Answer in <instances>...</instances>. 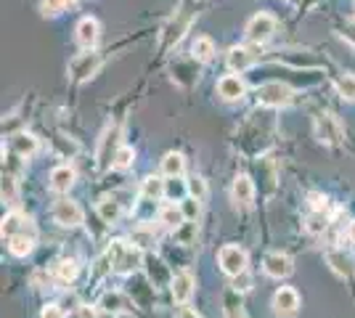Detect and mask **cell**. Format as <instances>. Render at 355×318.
<instances>
[{
    "instance_id": "obj_1",
    "label": "cell",
    "mask_w": 355,
    "mask_h": 318,
    "mask_svg": "<svg viewBox=\"0 0 355 318\" xmlns=\"http://www.w3.org/2000/svg\"><path fill=\"white\" fill-rule=\"evenodd\" d=\"M106 258L114 268V276H133V273L144 271V263H146V252L141 247H135L128 236H117V239H109L104 247Z\"/></svg>"
},
{
    "instance_id": "obj_2",
    "label": "cell",
    "mask_w": 355,
    "mask_h": 318,
    "mask_svg": "<svg viewBox=\"0 0 355 318\" xmlns=\"http://www.w3.org/2000/svg\"><path fill=\"white\" fill-rule=\"evenodd\" d=\"M48 215H51V220L59 228H64V231H74V228L88 226V212H85V207H83L77 199L69 197V194L53 199Z\"/></svg>"
},
{
    "instance_id": "obj_3",
    "label": "cell",
    "mask_w": 355,
    "mask_h": 318,
    "mask_svg": "<svg viewBox=\"0 0 355 318\" xmlns=\"http://www.w3.org/2000/svg\"><path fill=\"white\" fill-rule=\"evenodd\" d=\"M215 263H218V271L231 281V279H236L241 276L244 271H250V252L236 242H228L223 244L220 249H218V255H215Z\"/></svg>"
},
{
    "instance_id": "obj_4",
    "label": "cell",
    "mask_w": 355,
    "mask_h": 318,
    "mask_svg": "<svg viewBox=\"0 0 355 318\" xmlns=\"http://www.w3.org/2000/svg\"><path fill=\"white\" fill-rule=\"evenodd\" d=\"M122 146V127H119V122H109L104 127V133L98 136V143H96V170L98 173H106V170H112V162H114V154L117 149Z\"/></svg>"
},
{
    "instance_id": "obj_5",
    "label": "cell",
    "mask_w": 355,
    "mask_h": 318,
    "mask_svg": "<svg viewBox=\"0 0 355 318\" xmlns=\"http://www.w3.org/2000/svg\"><path fill=\"white\" fill-rule=\"evenodd\" d=\"M313 138H315L321 146H326V149L340 146L342 141H345V127H342L340 117L331 114V112L315 114V120H313Z\"/></svg>"
},
{
    "instance_id": "obj_6",
    "label": "cell",
    "mask_w": 355,
    "mask_h": 318,
    "mask_svg": "<svg viewBox=\"0 0 355 318\" xmlns=\"http://www.w3.org/2000/svg\"><path fill=\"white\" fill-rule=\"evenodd\" d=\"M254 98H257V106L263 109H284L295 101V91L282 80H268L263 85H257Z\"/></svg>"
},
{
    "instance_id": "obj_7",
    "label": "cell",
    "mask_w": 355,
    "mask_h": 318,
    "mask_svg": "<svg viewBox=\"0 0 355 318\" xmlns=\"http://www.w3.org/2000/svg\"><path fill=\"white\" fill-rule=\"evenodd\" d=\"M0 236L3 239H11V236H35L37 239V223L30 212L11 207L0 220Z\"/></svg>"
},
{
    "instance_id": "obj_8",
    "label": "cell",
    "mask_w": 355,
    "mask_h": 318,
    "mask_svg": "<svg viewBox=\"0 0 355 318\" xmlns=\"http://www.w3.org/2000/svg\"><path fill=\"white\" fill-rule=\"evenodd\" d=\"M257 183H254V175L250 173H236L234 181H231V191H228V199L236 210H252L254 202H257Z\"/></svg>"
},
{
    "instance_id": "obj_9",
    "label": "cell",
    "mask_w": 355,
    "mask_h": 318,
    "mask_svg": "<svg viewBox=\"0 0 355 318\" xmlns=\"http://www.w3.org/2000/svg\"><path fill=\"white\" fill-rule=\"evenodd\" d=\"M279 178H282V167L273 157H260L254 162V183H257V191L260 197L270 199L279 188Z\"/></svg>"
},
{
    "instance_id": "obj_10",
    "label": "cell",
    "mask_w": 355,
    "mask_h": 318,
    "mask_svg": "<svg viewBox=\"0 0 355 318\" xmlns=\"http://www.w3.org/2000/svg\"><path fill=\"white\" fill-rule=\"evenodd\" d=\"M96 308L101 313H109V316H130L138 305L133 303V297L128 294V289H104L96 300Z\"/></svg>"
},
{
    "instance_id": "obj_11",
    "label": "cell",
    "mask_w": 355,
    "mask_h": 318,
    "mask_svg": "<svg viewBox=\"0 0 355 318\" xmlns=\"http://www.w3.org/2000/svg\"><path fill=\"white\" fill-rule=\"evenodd\" d=\"M101 56L96 53V51H83V53H77L72 61H69V67H67V72H69V80L72 82H88L93 77L98 75V69H101Z\"/></svg>"
},
{
    "instance_id": "obj_12",
    "label": "cell",
    "mask_w": 355,
    "mask_h": 318,
    "mask_svg": "<svg viewBox=\"0 0 355 318\" xmlns=\"http://www.w3.org/2000/svg\"><path fill=\"white\" fill-rule=\"evenodd\" d=\"M302 308V297L295 287H279L270 297V313L276 318H295Z\"/></svg>"
},
{
    "instance_id": "obj_13",
    "label": "cell",
    "mask_w": 355,
    "mask_h": 318,
    "mask_svg": "<svg viewBox=\"0 0 355 318\" xmlns=\"http://www.w3.org/2000/svg\"><path fill=\"white\" fill-rule=\"evenodd\" d=\"M128 294L133 297V303L138 305V308H144V310H148V308H154V303H157V287L151 284V279H148L146 273H133V276H128Z\"/></svg>"
},
{
    "instance_id": "obj_14",
    "label": "cell",
    "mask_w": 355,
    "mask_h": 318,
    "mask_svg": "<svg viewBox=\"0 0 355 318\" xmlns=\"http://www.w3.org/2000/svg\"><path fill=\"white\" fill-rule=\"evenodd\" d=\"M196 276H193L191 268H180V271L173 273V281H170V297H173V303L175 305H186L193 300V294H196Z\"/></svg>"
},
{
    "instance_id": "obj_15",
    "label": "cell",
    "mask_w": 355,
    "mask_h": 318,
    "mask_svg": "<svg viewBox=\"0 0 355 318\" xmlns=\"http://www.w3.org/2000/svg\"><path fill=\"white\" fill-rule=\"evenodd\" d=\"M159 233H162V228L157 226V220H135L133 228L128 231V239L135 247H141L144 252H154L157 244H162L159 242Z\"/></svg>"
},
{
    "instance_id": "obj_16",
    "label": "cell",
    "mask_w": 355,
    "mask_h": 318,
    "mask_svg": "<svg viewBox=\"0 0 355 318\" xmlns=\"http://www.w3.org/2000/svg\"><path fill=\"white\" fill-rule=\"evenodd\" d=\"M263 273H266L268 279H273V281H286L292 273H295V258L292 255H286L282 249H273V252H268L266 258H263Z\"/></svg>"
},
{
    "instance_id": "obj_17",
    "label": "cell",
    "mask_w": 355,
    "mask_h": 318,
    "mask_svg": "<svg viewBox=\"0 0 355 318\" xmlns=\"http://www.w3.org/2000/svg\"><path fill=\"white\" fill-rule=\"evenodd\" d=\"M276 35V19L270 14H254L247 21V27H244V37L250 40V43H254V46H266L268 40Z\"/></svg>"
},
{
    "instance_id": "obj_18",
    "label": "cell",
    "mask_w": 355,
    "mask_h": 318,
    "mask_svg": "<svg viewBox=\"0 0 355 318\" xmlns=\"http://www.w3.org/2000/svg\"><path fill=\"white\" fill-rule=\"evenodd\" d=\"M144 273H146L148 279H151V284L157 289L162 287H170V281H173V273L175 268L162 258V252H146V263H144Z\"/></svg>"
},
{
    "instance_id": "obj_19",
    "label": "cell",
    "mask_w": 355,
    "mask_h": 318,
    "mask_svg": "<svg viewBox=\"0 0 355 318\" xmlns=\"http://www.w3.org/2000/svg\"><path fill=\"white\" fill-rule=\"evenodd\" d=\"M74 186H77V167L69 165V162H61L48 173V191L51 194L64 197V194L72 191Z\"/></svg>"
},
{
    "instance_id": "obj_20",
    "label": "cell",
    "mask_w": 355,
    "mask_h": 318,
    "mask_svg": "<svg viewBox=\"0 0 355 318\" xmlns=\"http://www.w3.org/2000/svg\"><path fill=\"white\" fill-rule=\"evenodd\" d=\"M326 265H329V271L334 273L337 279L342 281H350L355 276V258L345 249V247H329L326 249Z\"/></svg>"
},
{
    "instance_id": "obj_21",
    "label": "cell",
    "mask_w": 355,
    "mask_h": 318,
    "mask_svg": "<svg viewBox=\"0 0 355 318\" xmlns=\"http://www.w3.org/2000/svg\"><path fill=\"white\" fill-rule=\"evenodd\" d=\"M257 61H260V46H254V43H250V46H234L228 51V56H225L228 69L236 72V75H244Z\"/></svg>"
},
{
    "instance_id": "obj_22",
    "label": "cell",
    "mask_w": 355,
    "mask_h": 318,
    "mask_svg": "<svg viewBox=\"0 0 355 318\" xmlns=\"http://www.w3.org/2000/svg\"><path fill=\"white\" fill-rule=\"evenodd\" d=\"M83 271V263L77 258H69V255H64L59 258L53 265H51V276H53V284L61 289H69L77 281V276Z\"/></svg>"
},
{
    "instance_id": "obj_23",
    "label": "cell",
    "mask_w": 355,
    "mask_h": 318,
    "mask_svg": "<svg viewBox=\"0 0 355 318\" xmlns=\"http://www.w3.org/2000/svg\"><path fill=\"white\" fill-rule=\"evenodd\" d=\"M125 202L119 199V194H106V197H101L98 202H96V215L101 218V223H106V226H117L119 220L125 218Z\"/></svg>"
},
{
    "instance_id": "obj_24",
    "label": "cell",
    "mask_w": 355,
    "mask_h": 318,
    "mask_svg": "<svg viewBox=\"0 0 355 318\" xmlns=\"http://www.w3.org/2000/svg\"><path fill=\"white\" fill-rule=\"evenodd\" d=\"M215 91L225 104H236V101H244V96H247V82L241 80V75L231 72V75H223L218 80Z\"/></svg>"
},
{
    "instance_id": "obj_25",
    "label": "cell",
    "mask_w": 355,
    "mask_h": 318,
    "mask_svg": "<svg viewBox=\"0 0 355 318\" xmlns=\"http://www.w3.org/2000/svg\"><path fill=\"white\" fill-rule=\"evenodd\" d=\"M8 149L16 154V157H21L24 162H30L35 154L40 152V138L30 133V130H16L11 133L8 138Z\"/></svg>"
},
{
    "instance_id": "obj_26",
    "label": "cell",
    "mask_w": 355,
    "mask_h": 318,
    "mask_svg": "<svg viewBox=\"0 0 355 318\" xmlns=\"http://www.w3.org/2000/svg\"><path fill=\"white\" fill-rule=\"evenodd\" d=\"M189 24H191V14H189L186 8L175 11V16L167 21V27L162 30V48L178 46V43H180V37H183L186 30H189Z\"/></svg>"
},
{
    "instance_id": "obj_27",
    "label": "cell",
    "mask_w": 355,
    "mask_h": 318,
    "mask_svg": "<svg viewBox=\"0 0 355 318\" xmlns=\"http://www.w3.org/2000/svg\"><path fill=\"white\" fill-rule=\"evenodd\" d=\"M199 61L189 56V59H175V64L170 67V77H173V82L180 85V88H191L193 82L199 80Z\"/></svg>"
},
{
    "instance_id": "obj_28",
    "label": "cell",
    "mask_w": 355,
    "mask_h": 318,
    "mask_svg": "<svg viewBox=\"0 0 355 318\" xmlns=\"http://www.w3.org/2000/svg\"><path fill=\"white\" fill-rule=\"evenodd\" d=\"M98 37H101V24H98V19L85 16V19L77 21V27H74V40H77V46L80 48L93 51L96 43H98Z\"/></svg>"
},
{
    "instance_id": "obj_29",
    "label": "cell",
    "mask_w": 355,
    "mask_h": 318,
    "mask_svg": "<svg viewBox=\"0 0 355 318\" xmlns=\"http://www.w3.org/2000/svg\"><path fill=\"white\" fill-rule=\"evenodd\" d=\"M154 220H157V226L162 228L164 233H173V231L186 220V215L180 210V202H162Z\"/></svg>"
},
{
    "instance_id": "obj_30",
    "label": "cell",
    "mask_w": 355,
    "mask_h": 318,
    "mask_svg": "<svg viewBox=\"0 0 355 318\" xmlns=\"http://www.w3.org/2000/svg\"><path fill=\"white\" fill-rule=\"evenodd\" d=\"M334 215H337V210H308L305 220H302L305 233H311V236H324L326 231L331 228V223H334Z\"/></svg>"
},
{
    "instance_id": "obj_31",
    "label": "cell",
    "mask_w": 355,
    "mask_h": 318,
    "mask_svg": "<svg viewBox=\"0 0 355 318\" xmlns=\"http://www.w3.org/2000/svg\"><path fill=\"white\" fill-rule=\"evenodd\" d=\"M138 199H146V202H154V204H162L164 202V175H146L138 183V191H135Z\"/></svg>"
},
{
    "instance_id": "obj_32",
    "label": "cell",
    "mask_w": 355,
    "mask_h": 318,
    "mask_svg": "<svg viewBox=\"0 0 355 318\" xmlns=\"http://www.w3.org/2000/svg\"><path fill=\"white\" fill-rule=\"evenodd\" d=\"M162 252V258L175 268V271H180V268H191L193 263V249L191 247H180V244L175 242H164V247L159 249Z\"/></svg>"
},
{
    "instance_id": "obj_33",
    "label": "cell",
    "mask_w": 355,
    "mask_h": 318,
    "mask_svg": "<svg viewBox=\"0 0 355 318\" xmlns=\"http://www.w3.org/2000/svg\"><path fill=\"white\" fill-rule=\"evenodd\" d=\"M199 233H202L199 220H183V223L170 233V242L180 244V247H191V249H196V244H199Z\"/></svg>"
},
{
    "instance_id": "obj_34",
    "label": "cell",
    "mask_w": 355,
    "mask_h": 318,
    "mask_svg": "<svg viewBox=\"0 0 355 318\" xmlns=\"http://www.w3.org/2000/svg\"><path fill=\"white\" fill-rule=\"evenodd\" d=\"M6 242V252L16 260H27L37 247L35 236H11V239H3Z\"/></svg>"
},
{
    "instance_id": "obj_35",
    "label": "cell",
    "mask_w": 355,
    "mask_h": 318,
    "mask_svg": "<svg viewBox=\"0 0 355 318\" xmlns=\"http://www.w3.org/2000/svg\"><path fill=\"white\" fill-rule=\"evenodd\" d=\"M159 175H164V178H183L186 175V157L180 152H167L159 159Z\"/></svg>"
},
{
    "instance_id": "obj_36",
    "label": "cell",
    "mask_w": 355,
    "mask_h": 318,
    "mask_svg": "<svg viewBox=\"0 0 355 318\" xmlns=\"http://www.w3.org/2000/svg\"><path fill=\"white\" fill-rule=\"evenodd\" d=\"M244 294H239L236 289H225L223 294V318H250L247 310H244Z\"/></svg>"
},
{
    "instance_id": "obj_37",
    "label": "cell",
    "mask_w": 355,
    "mask_h": 318,
    "mask_svg": "<svg viewBox=\"0 0 355 318\" xmlns=\"http://www.w3.org/2000/svg\"><path fill=\"white\" fill-rule=\"evenodd\" d=\"M215 53H218V48H215V40L207 37V35H199L196 40L191 43V56L199 64H207V61L215 59Z\"/></svg>"
},
{
    "instance_id": "obj_38",
    "label": "cell",
    "mask_w": 355,
    "mask_h": 318,
    "mask_svg": "<svg viewBox=\"0 0 355 318\" xmlns=\"http://www.w3.org/2000/svg\"><path fill=\"white\" fill-rule=\"evenodd\" d=\"M0 199H3V204H6L8 210H11V207H19V178L11 175V173H3Z\"/></svg>"
},
{
    "instance_id": "obj_39",
    "label": "cell",
    "mask_w": 355,
    "mask_h": 318,
    "mask_svg": "<svg viewBox=\"0 0 355 318\" xmlns=\"http://www.w3.org/2000/svg\"><path fill=\"white\" fill-rule=\"evenodd\" d=\"M189 197V178H164V202H183Z\"/></svg>"
},
{
    "instance_id": "obj_40",
    "label": "cell",
    "mask_w": 355,
    "mask_h": 318,
    "mask_svg": "<svg viewBox=\"0 0 355 318\" xmlns=\"http://www.w3.org/2000/svg\"><path fill=\"white\" fill-rule=\"evenodd\" d=\"M51 149L59 154L61 159H74V157L80 154V143H77L74 138L53 136V138H51Z\"/></svg>"
},
{
    "instance_id": "obj_41",
    "label": "cell",
    "mask_w": 355,
    "mask_h": 318,
    "mask_svg": "<svg viewBox=\"0 0 355 318\" xmlns=\"http://www.w3.org/2000/svg\"><path fill=\"white\" fill-rule=\"evenodd\" d=\"M135 167V149L133 146H128V143H122L114 154V162H112V170L114 173H128V170H133Z\"/></svg>"
},
{
    "instance_id": "obj_42",
    "label": "cell",
    "mask_w": 355,
    "mask_h": 318,
    "mask_svg": "<svg viewBox=\"0 0 355 318\" xmlns=\"http://www.w3.org/2000/svg\"><path fill=\"white\" fill-rule=\"evenodd\" d=\"M114 273V268H112V263H109V258H106V252H101V255H96V260L90 263V281H104V279H109Z\"/></svg>"
},
{
    "instance_id": "obj_43",
    "label": "cell",
    "mask_w": 355,
    "mask_h": 318,
    "mask_svg": "<svg viewBox=\"0 0 355 318\" xmlns=\"http://www.w3.org/2000/svg\"><path fill=\"white\" fill-rule=\"evenodd\" d=\"M180 210L186 215V220H202V212H205V202H199L196 197H186L180 202Z\"/></svg>"
},
{
    "instance_id": "obj_44",
    "label": "cell",
    "mask_w": 355,
    "mask_h": 318,
    "mask_svg": "<svg viewBox=\"0 0 355 318\" xmlns=\"http://www.w3.org/2000/svg\"><path fill=\"white\" fill-rule=\"evenodd\" d=\"M189 197H196L199 202H207L209 186L202 175H189Z\"/></svg>"
},
{
    "instance_id": "obj_45",
    "label": "cell",
    "mask_w": 355,
    "mask_h": 318,
    "mask_svg": "<svg viewBox=\"0 0 355 318\" xmlns=\"http://www.w3.org/2000/svg\"><path fill=\"white\" fill-rule=\"evenodd\" d=\"M337 93H340V98H345V101H355V75L353 72L340 75V80H337Z\"/></svg>"
},
{
    "instance_id": "obj_46",
    "label": "cell",
    "mask_w": 355,
    "mask_h": 318,
    "mask_svg": "<svg viewBox=\"0 0 355 318\" xmlns=\"http://www.w3.org/2000/svg\"><path fill=\"white\" fill-rule=\"evenodd\" d=\"M308 210H334V204H331V199L321 194V191H311L308 194Z\"/></svg>"
},
{
    "instance_id": "obj_47",
    "label": "cell",
    "mask_w": 355,
    "mask_h": 318,
    "mask_svg": "<svg viewBox=\"0 0 355 318\" xmlns=\"http://www.w3.org/2000/svg\"><path fill=\"white\" fill-rule=\"evenodd\" d=\"M252 284H254V279H252L250 271H244L241 276H236V279H231V281H228V287L236 289L239 294H247V292L252 289Z\"/></svg>"
},
{
    "instance_id": "obj_48",
    "label": "cell",
    "mask_w": 355,
    "mask_h": 318,
    "mask_svg": "<svg viewBox=\"0 0 355 318\" xmlns=\"http://www.w3.org/2000/svg\"><path fill=\"white\" fill-rule=\"evenodd\" d=\"M40 318H67V310H64V305L59 300H51V303H45L40 308Z\"/></svg>"
},
{
    "instance_id": "obj_49",
    "label": "cell",
    "mask_w": 355,
    "mask_h": 318,
    "mask_svg": "<svg viewBox=\"0 0 355 318\" xmlns=\"http://www.w3.org/2000/svg\"><path fill=\"white\" fill-rule=\"evenodd\" d=\"M61 11H67V0H43L40 3V14L43 16H59Z\"/></svg>"
},
{
    "instance_id": "obj_50",
    "label": "cell",
    "mask_w": 355,
    "mask_h": 318,
    "mask_svg": "<svg viewBox=\"0 0 355 318\" xmlns=\"http://www.w3.org/2000/svg\"><path fill=\"white\" fill-rule=\"evenodd\" d=\"M98 308L96 305H80L74 310H67V318H96Z\"/></svg>"
},
{
    "instance_id": "obj_51",
    "label": "cell",
    "mask_w": 355,
    "mask_h": 318,
    "mask_svg": "<svg viewBox=\"0 0 355 318\" xmlns=\"http://www.w3.org/2000/svg\"><path fill=\"white\" fill-rule=\"evenodd\" d=\"M175 318H202V316H199L196 308H191V303H186V305H178Z\"/></svg>"
},
{
    "instance_id": "obj_52",
    "label": "cell",
    "mask_w": 355,
    "mask_h": 318,
    "mask_svg": "<svg viewBox=\"0 0 355 318\" xmlns=\"http://www.w3.org/2000/svg\"><path fill=\"white\" fill-rule=\"evenodd\" d=\"M345 239H347V244H353L355 247V218L347 223V228H345Z\"/></svg>"
},
{
    "instance_id": "obj_53",
    "label": "cell",
    "mask_w": 355,
    "mask_h": 318,
    "mask_svg": "<svg viewBox=\"0 0 355 318\" xmlns=\"http://www.w3.org/2000/svg\"><path fill=\"white\" fill-rule=\"evenodd\" d=\"M96 318H117V316H109V313H101V310H98V313H96Z\"/></svg>"
},
{
    "instance_id": "obj_54",
    "label": "cell",
    "mask_w": 355,
    "mask_h": 318,
    "mask_svg": "<svg viewBox=\"0 0 355 318\" xmlns=\"http://www.w3.org/2000/svg\"><path fill=\"white\" fill-rule=\"evenodd\" d=\"M74 3H77V0H67V6H74Z\"/></svg>"
}]
</instances>
